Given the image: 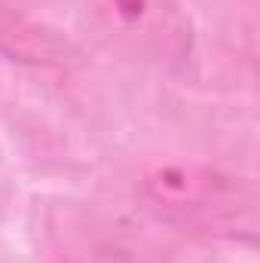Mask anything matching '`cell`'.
Segmentation results:
<instances>
[{"label": "cell", "mask_w": 260, "mask_h": 263, "mask_svg": "<svg viewBox=\"0 0 260 263\" xmlns=\"http://www.w3.org/2000/svg\"><path fill=\"white\" fill-rule=\"evenodd\" d=\"M144 205L172 227L193 233H224L254 227V193L233 175L196 162H169L141 181Z\"/></svg>", "instance_id": "obj_1"}, {"label": "cell", "mask_w": 260, "mask_h": 263, "mask_svg": "<svg viewBox=\"0 0 260 263\" xmlns=\"http://www.w3.org/2000/svg\"><path fill=\"white\" fill-rule=\"evenodd\" d=\"M98 31L126 55L178 70L193 52V28L181 0H86Z\"/></svg>", "instance_id": "obj_2"}, {"label": "cell", "mask_w": 260, "mask_h": 263, "mask_svg": "<svg viewBox=\"0 0 260 263\" xmlns=\"http://www.w3.org/2000/svg\"><path fill=\"white\" fill-rule=\"evenodd\" d=\"M0 52L9 55L12 62L55 65L62 59V43L0 3Z\"/></svg>", "instance_id": "obj_3"}]
</instances>
